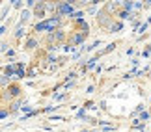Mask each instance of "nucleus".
Returning <instances> with one entry per match:
<instances>
[]
</instances>
